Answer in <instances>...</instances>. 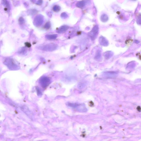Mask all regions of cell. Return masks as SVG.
<instances>
[{"label": "cell", "instance_id": "5b68a950", "mask_svg": "<svg viewBox=\"0 0 141 141\" xmlns=\"http://www.w3.org/2000/svg\"><path fill=\"white\" fill-rule=\"evenodd\" d=\"M98 29L96 27L94 28L90 32L89 35L91 39L94 40L95 39L98 32Z\"/></svg>", "mask_w": 141, "mask_h": 141}, {"label": "cell", "instance_id": "6da1fadb", "mask_svg": "<svg viewBox=\"0 0 141 141\" xmlns=\"http://www.w3.org/2000/svg\"><path fill=\"white\" fill-rule=\"evenodd\" d=\"M3 62L10 70H16L20 69V67L19 63L13 58H6L4 60Z\"/></svg>", "mask_w": 141, "mask_h": 141}, {"label": "cell", "instance_id": "8992f818", "mask_svg": "<svg viewBox=\"0 0 141 141\" xmlns=\"http://www.w3.org/2000/svg\"><path fill=\"white\" fill-rule=\"evenodd\" d=\"M99 41L100 44L102 46H107L108 42L106 38L103 37H102L99 38Z\"/></svg>", "mask_w": 141, "mask_h": 141}, {"label": "cell", "instance_id": "52a82bcc", "mask_svg": "<svg viewBox=\"0 0 141 141\" xmlns=\"http://www.w3.org/2000/svg\"><path fill=\"white\" fill-rule=\"evenodd\" d=\"M57 37L56 34L48 35L46 36V38L49 40H53L56 39Z\"/></svg>", "mask_w": 141, "mask_h": 141}, {"label": "cell", "instance_id": "ba28073f", "mask_svg": "<svg viewBox=\"0 0 141 141\" xmlns=\"http://www.w3.org/2000/svg\"><path fill=\"white\" fill-rule=\"evenodd\" d=\"M68 28L66 26H63L60 27L57 30L58 33L61 34L62 33L65 31H66L67 29Z\"/></svg>", "mask_w": 141, "mask_h": 141}, {"label": "cell", "instance_id": "3957f363", "mask_svg": "<svg viewBox=\"0 0 141 141\" xmlns=\"http://www.w3.org/2000/svg\"><path fill=\"white\" fill-rule=\"evenodd\" d=\"M68 105L72 108L81 112H85L87 110L85 106L82 104H79L77 103H68Z\"/></svg>", "mask_w": 141, "mask_h": 141}, {"label": "cell", "instance_id": "30bf717a", "mask_svg": "<svg viewBox=\"0 0 141 141\" xmlns=\"http://www.w3.org/2000/svg\"><path fill=\"white\" fill-rule=\"evenodd\" d=\"M25 45L28 48H30L31 46V45L30 43L28 42L25 43Z\"/></svg>", "mask_w": 141, "mask_h": 141}, {"label": "cell", "instance_id": "9c48e42d", "mask_svg": "<svg viewBox=\"0 0 141 141\" xmlns=\"http://www.w3.org/2000/svg\"><path fill=\"white\" fill-rule=\"evenodd\" d=\"M27 52V49L25 48H21L18 51V53L20 55H24Z\"/></svg>", "mask_w": 141, "mask_h": 141}, {"label": "cell", "instance_id": "8fae6325", "mask_svg": "<svg viewBox=\"0 0 141 141\" xmlns=\"http://www.w3.org/2000/svg\"><path fill=\"white\" fill-rule=\"evenodd\" d=\"M50 27V25L49 24H47L46 25L45 28L46 29H49Z\"/></svg>", "mask_w": 141, "mask_h": 141}, {"label": "cell", "instance_id": "277c9868", "mask_svg": "<svg viewBox=\"0 0 141 141\" xmlns=\"http://www.w3.org/2000/svg\"><path fill=\"white\" fill-rule=\"evenodd\" d=\"M50 80L49 78L46 77H42L39 80V82L42 86L45 87L50 83Z\"/></svg>", "mask_w": 141, "mask_h": 141}, {"label": "cell", "instance_id": "7a4b0ae2", "mask_svg": "<svg viewBox=\"0 0 141 141\" xmlns=\"http://www.w3.org/2000/svg\"><path fill=\"white\" fill-rule=\"evenodd\" d=\"M57 45L55 43H50L44 45L39 46L38 49L43 51L50 52L56 50L57 48Z\"/></svg>", "mask_w": 141, "mask_h": 141}]
</instances>
